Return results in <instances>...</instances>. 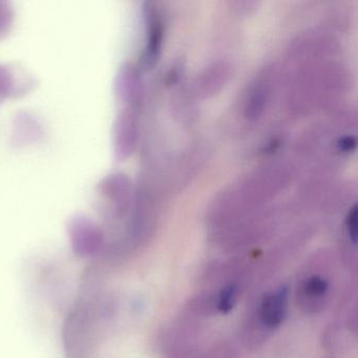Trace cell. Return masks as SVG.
Instances as JSON below:
<instances>
[{
  "label": "cell",
  "mask_w": 358,
  "mask_h": 358,
  "mask_svg": "<svg viewBox=\"0 0 358 358\" xmlns=\"http://www.w3.org/2000/svg\"><path fill=\"white\" fill-rule=\"evenodd\" d=\"M288 312V289L282 286L262 299L257 309L259 329L272 331L284 322Z\"/></svg>",
  "instance_id": "cell-1"
},
{
  "label": "cell",
  "mask_w": 358,
  "mask_h": 358,
  "mask_svg": "<svg viewBox=\"0 0 358 358\" xmlns=\"http://www.w3.org/2000/svg\"><path fill=\"white\" fill-rule=\"evenodd\" d=\"M329 288L328 280L320 274L308 276L299 289V305L309 313L317 312L324 306Z\"/></svg>",
  "instance_id": "cell-2"
},
{
  "label": "cell",
  "mask_w": 358,
  "mask_h": 358,
  "mask_svg": "<svg viewBox=\"0 0 358 358\" xmlns=\"http://www.w3.org/2000/svg\"><path fill=\"white\" fill-rule=\"evenodd\" d=\"M72 243L76 253L83 257H89L99 249V234L92 226L76 225L72 230Z\"/></svg>",
  "instance_id": "cell-3"
},
{
  "label": "cell",
  "mask_w": 358,
  "mask_h": 358,
  "mask_svg": "<svg viewBox=\"0 0 358 358\" xmlns=\"http://www.w3.org/2000/svg\"><path fill=\"white\" fill-rule=\"evenodd\" d=\"M238 289L236 285H228L219 291L215 296L210 299L213 309H217L221 313L226 314L232 310L238 299Z\"/></svg>",
  "instance_id": "cell-4"
},
{
  "label": "cell",
  "mask_w": 358,
  "mask_h": 358,
  "mask_svg": "<svg viewBox=\"0 0 358 358\" xmlns=\"http://www.w3.org/2000/svg\"><path fill=\"white\" fill-rule=\"evenodd\" d=\"M347 227L350 238L355 244L356 238H357V210H356V207H354L353 210L348 217Z\"/></svg>",
  "instance_id": "cell-5"
}]
</instances>
